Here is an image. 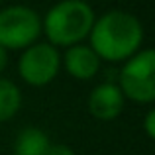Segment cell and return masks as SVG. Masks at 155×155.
<instances>
[{"label":"cell","instance_id":"6da1fadb","mask_svg":"<svg viewBox=\"0 0 155 155\" xmlns=\"http://www.w3.org/2000/svg\"><path fill=\"white\" fill-rule=\"evenodd\" d=\"M88 39V45L100 61L122 63L140 51L143 43V26L130 12L110 10L94 20Z\"/></svg>","mask_w":155,"mask_h":155},{"label":"cell","instance_id":"7a4b0ae2","mask_svg":"<svg viewBox=\"0 0 155 155\" xmlns=\"http://www.w3.org/2000/svg\"><path fill=\"white\" fill-rule=\"evenodd\" d=\"M96 14L84 0H61L41 18V34L53 47H71L83 43L92 30Z\"/></svg>","mask_w":155,"mask_h":155},{"label":"cell","instance_id":"3957f363","mask_svg":"<svg viewBox=\"0 0 155 155\" xmlns=\"http://www.w3.org/2000/svg\"><path fill=\"white\" fill-rule=\"evenodd\" d=\"M118 88L124 98L140 104H151L155 100V51L151 47L140 49L124 61L118 75Z\"/></svg>","mask_w":155,"mask_h":155},{"label":"cell","instance_id":"277c9868","mask_svg":"<svg viewBox=\"0 0 155 155\" xmlns=\"http://www.w3.org/2000/svg\"><path fill=\"white\" fill-rule=\"evenodd\" d=\"M41 35V16L30 6H8L0 10V47L24 51Z\"/></svg>","mask_w":155,"mask_h":155},{"label":"cell","instance_id":"5b68a950","mask_svg":"<svg viewBox=\"0 0 155 155\" xmlns=\"http://www.w3.org/2000/svg\"><path fill=\"white\" fill-rule=\"evenodd\" d=\"M61 71V53L47 41H35L22 51L18 59V75L30 87H45Z\"/></svg>","mask_w":155,"mask_h":155},{"label":"cell","instance_id":"8992f818","mask_svg":"<svg viewBox=\"0 0 155 155\" xmlns=\"http://www.w3.org/2000/svg\"><path fill=\"white\" fill-rule=\"evenodd\" d=\"M124 102H126V98L116 83H102L91 91L87 106H88V112L96 120L108 122L122 114Z\"/></svg>","mask_w":155,"mask_h":155},{"label":"cell","instance_id":"52a82bcc","mask_svg":"<svg viewBox=\"0 0 155 155\" xmlns=\"http://www.w3.org/2000/svg\"><path fill=\"white\" fill-rule=\"evenodd\" d=\"M61 65L65 67L67 75H71L77 81H91L96 73L100 71V57L94 53L91 45L77 43V45L67 47L61 57Z\"/></svg>","mask_w":155,"mask_h":155},{"label":"cell","instance_id":"ba28073f","mask_svg":"<svg viewBox=\"0 0 155 155\" xmlns=\"http://www.w3.org/2000/svg\"><path fill=\"white\" fill-rule=\"evenodd\" d=\"M51 141L43 130L35 126L20 130L14 140V155H47Z\"/></svg>","mask_w":155,"mask_h":155},{"label":"cell","instance_id":"9c48e42d","mask_svg":"<svg viewBox=\"0 0 155 155\" xmlns=\"http://www.w3.org/2000/svg\"><path fill=\"white\" fill-rule=\"evenodd\" d=\"M22 108V92L10 79L0 77V122H8Z\"/></svg>","mask_w":155,"mask_h":155},{"label":"cell","instance_id":"30bf717a","mask_svg":"<svg viewBox=\"0 0 155 155\" xmlns=\"http://www.w3.org/2000/svg\"><path fill=\"white\" fill-rule=\"evenodd\" d=\"M143 130L149 140H155V110H149L143 118Z\"/></svg>","mask_w":155,"mask_h":155},{"label":"cell","instance_id":"8fae6325","mask_svg":"<svg viewBox=\"0 0 155 155\" xmlns=\"http://www.w3.org/2000/svg\"><path fill=\"white\" fill-rule=\"evenodd\" d=\"M47 155H77V153L65 143H51L47 149Z\"/></svg>","mask_w":155,"mask_h":155},{"label":"cell","instance_id":"7c38bea8","mask_svg":"<svg viewBox=\"0 0 155 155\" xmlns=\"http://www.w3.org/2000/svg\"><path fill=\"white\" fill-rule=\"evenodd\" d=\"M6 65H8V51L4 49V47H0V77H2Z\"/></svg>","mask_w":155,"mask_h":155},{"label":"cell","instance_id":"4fadbf2b","mask_svg":"<svg viewBox=\"0 0 155 155\" xmlns=\"http://www.w3.org/2000/svg\"><path fill=\"white\" fill-rule=\"evenodd\" d=\"M0 2H2V0H0Z\"/></svg>","mask_w":155,"mask_h":155}]
</instances>
